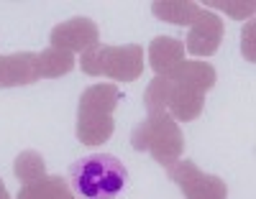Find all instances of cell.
<instances>
[{
    "instance_id": "cell-1",
    "label": "cell",
    "mask_w": 256,
    "mask_h": 199,
    "mask_svg": "<svg viewBox=\"0 0 256 199\" xmlns=\"http://www.w3.org/2000/svg\"><path fill=\"white\" fill-rule=\"evenodd\" d=\"M67 184L77 199H116L128 184V169L113 153H90L70 166Z\"/></svg>"
},
{
    "instance_id": "cell-2",
    "label": "cell",
    "mask_w": 256,
    "mask_h": 199,
    "mask_svg": "<svg viewBox=\"0 0 256 199\" xmlns=\"http://www.w3.org/2000/svg\"><path fill=\"white\" fill-rule=\"evenodd\" d=\"M131 146L136 151H148L156 164L169 169L174 161L182 159L184 136H182L177 120L169 113H154L134 128Z\"/></svg>"
},
{
    "instance_id": "cell-3",
    "label": "cell",
    "mask_w": 256,
    "mask_h": 199,
    "mask_svg": "<svg viewBox=\"0 0 256 199\" xmlns=\"http://www.w3.org/2000/svg\"><path fill=\"white\" fill-rule=\"evenodd\" d=\"M80 66L90 77H110L116 82H134L144 74V49L138 43L126 46H92L80 59Z\"/></svg>"
},
{
    "instance_id": "cell-4",
    "label": "cell",
    "mask_w": 256,
    "mask_h": 199,
    "mask_svg": "<svg viewBox=\"0 0 256 199\" xmlns=\"http://www.w3.org/2000/svg\"><path fill=\"white\" fill-rule=\"evenodd\" d=\"M166 171H169V179L180 187V192L187 199H228V187L220 176L200 171L187 159L174 161Z\"/></svg>"
},
{
    "instance_id": "cell-5",
    "label": "cell",
    "mask_w": 256,
    "mask_h": 199,
    "mask_svg": "<svg viewBox=\"0 0 256 199\" xmlns=\"http://www.w3.org/2000/svg\"><path fill=\"white\" fill-rule=\"evenodd\" d=\"M49 41H52L54 49L70 51V54H84L92 46H98L100 28L92 18L77 15V18H70V20H64V23L54 26Z\"/></svg>"
},
{
    "instance_id": "cell-6",
    "label": "cell",
    "mask_w": 256,
    "mask_h": 199,
    "mask_svg": "<svg viewBox=\"0 0 256 199\" xmlns=\"http://www.w3.org/2000/svg\"><path fill=\"white\" fill-rule=\"evenodd\" d=\"M223 33H226L223 18L202 8L200 15L192 20V26L187 31V38L182 43H184V49L192 56H212L218 51V46H220Z\"/></svg>"
},
{
    "instance_id": "cell-7",
    "label": "cell",
    "mask_w": 256,
    "mask_h": 199,
    "mask_svg": "<svg viewBox=\"0 0 256 199\" xmlns=\"http://www.w3.org/2000/svg\"><path fill=\"white\" fill-rule=\"evenodd\" d=\"M38 79L36 74V54L34 51H18L0 56V90L10 87H26Z\"/></svg>"
},
{
    "instance_id": "cell-8",
    "label": "cell",
    "mask_w": 256,
    "mask_h": 199,
    "mask_svg": "<svg viewBox=\"0 0 256 199\" xmlns=\"http://www.w3.org/2000/svg\"><path fill=\"white\" fill-rule=\"evenodd\" d=\"M184 61V43L174 36H156L148 43V64L156 77H169Z\"/></svg>"
},
{
    "instance_id": "cell-9",
    "label": "cell",
    "mask_w": 256,
    "mask_h": 199,
    "mask_svg": "<svg viewBox=\"0 0 256 199\" xmlns=\"http://www.w3.org/2000/svg\"><path fill=\"white\" fill-rule=\"evenodd\" d=\"M166 79L172 84H177V87H184V90L205 95L208 90H212L218 74H216V66H212V64L195 59V61H182Z\"/></svg>"
},
{
    "instance_id": "cell-10",
    "label": "cell",
    "mask_w": 256,
    "mask_h": 199,
    "mask_svg": "<svg viewBox=\"0 0 256 199\" xmlns=\"http://www.w3.org/2000/svg\"><path fill=\"white\" fill-rule=\"evenodd\" d=\"M116 130V120L110 115L100 113H77V138L84 146H100L105 143Z\"/></svg>"
},
{
    "instance_id": "cell-11",
    "label": "cell",
    "mask_w": 256,
    "mask_h": 199,
    "mask_svg": "<svg viewBox=\"0 0 256 199\" xmlns=\"http://www.w3.org/2000/svg\"><path fill=\"white\" fill-rule=\"evenodd\" d=\"M120 92L116 84H92L80 95L77 113H100V115H110L118 107Z\"/></svg>"
},
{
    "instance_id": "cell-12",
    "label": "cell",
    "mask_w": 256,
    "mask_h": 199,
    "mask_svg": "<svg viewBox=\"0 0 256 199\" xmlns=\"http://www.w3.org/2000/svg\"><path fill=\"white\" fill-rule=\"evenodd\" d=\"M202 107H205V95L172 84V95H169V102H166V113L172 115L174 120H182V123L195 120V118H200Z\"/></svg>"
},
{
    "instance_id": "cell-13",
    "label": "cell",
    "mask_w": 256,
    "mask_h": 199,
    "mask_svg": "<svg viewBox=\"0 0 256 199\" xmlns=\"http://www.w3.org/2000/svg\"><path fill=\"white\" fill-rule=\"evenodd\" d=\"M18 199H77V194L62 176H41V179L20 187Z\"/></svg>"
},
{
    "instance_id": "cell-14",
    "label": "cell",
    "mask_w": 256,
    "mask_h": 199,
    "mask_svg": "<svg viewBox=\"0 0 256 199\" xmlns=\"http://www.w3.org/2000/svg\"><path fill=\"white\" fill-rule=\"evenodd\" d=\"M74 69V54L70 51H62V49H44L41 54H36V74L38 79H54L62 74H70Z\"/></svg>"
},
{
    "instance_id": "cell-15",
    "label": "cell",
    "mask_w": 256,
    "mask_h": 199,
    "mask_svg": "<svg viewBox=\"0 0 256 199\" xmlns=\"http://www.w3.org/2000/svg\"><path fill=\"white\" fill-rule=\"evenodd\" d=\"M152 10L159 20H166V23L192 26V20L200 15L202 8L198 3H192V0H164V3H154Z\"/></svg>"
},
{
    "instance_id": "cell-16",
    "label": "cell",
    "mask_w": 256,
    "mask_h": 199,
    "mask_svg": "<svg viewBox=\"0 0 256 199\" xmlns=\"http://www.w3.org/2000/svg\"><path fill=\"white\" fill-rule=\"evenodd\" d=\"M13 174L18 182L31 184V182L41 179V176H46V161L38 151H20L13 161Z\"/></svg>"
},
{
    "instance_id": "cell-17",
    "label": "cell",
    "mask_w": 256,
    "mask_h": 199,
    "mask_svg": "<svg viewBox=\"0 0 256 199\" xmlns=\"http://www.w3.org/2000/svg\"><path fill=\"white\" fill-rule=\"evenodd\" d=\"M169 95H172V82L166 77H156L148 82L146 92H144V105H146V113L154 115V113H166V102Z\"/></svg>"
},
{
    "instance_id": "cell-18",
    "label": "cell",
    "mask_w": 256,
    "mask_h": 199,
    "mask_svg": "<svg viewBox=\"0 0 256 199\" xmlns=\"http://www.w3.org/2000/svg\"><path fill=\"white\" fill-rule=\"evenodd\" d=\"M208 8H218V10H226L230 18H238V20H244V18H251L254 15V3H216V0H210V3H205Z\"/></svg>"
},
{
    "instance_id": "cell-19",
    "label": "cell",
    "mask_w": 256,
    "mask_h": 199,
    "mask_svg": "<svg viewBox=\"0 0 256 199\" xmlns=\"http://www.w3.org/2000/svg\"><path fill=\"white\" fill-rule=\"evenodd\" d=\"M251 33H254V23H248V26L244 28V41H241V49H244V54H246V59H248V61H254V49H251Z\"/></svg>"
},
{
    "instance_id": "cell-20",
    "label": "cell",
    "mask_w": 256,
    "mask_h": 199,
    "mask_svg": "<svg viewBox=\"0 0 256 199\" xmlns=\"http://www.w3.org/2000/svg\"><path fill=\"white\" fill-rule=\"evenodd\" d=\"M0 199H10V194H8V189L0 184Z\"/></svg>"
},
{
    "instance_id": "cell-21",
    "label": "cell",
    "mask_w": 256,
    "mask_h": 199,
    "mask_svg": "<svg viewBox=\"0 0 256 199\" xmlns=\"http://www.w3.org/2000/svg\"><path fill=\"white\" fill-rule=\"evenodd\" d=\"M0 184H3V182H0Z\"/></svg>"
}]
</instances>
